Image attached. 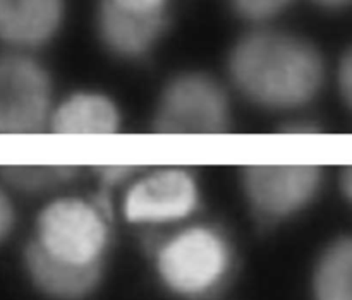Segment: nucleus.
Masks as SVG:
<instances>
[{
    "label": "nucleus",
    "mask_w": 352,
    "mask_h": 300,
    "mask_svg": "<svg viewBox=\"0 0 352 300\" xmlns=\"http://www.w3.org/2000/svg\"><path fill=\"white\" fill-rule=\"evenodd\" d=\"M227 74L248 103L270 112H289L306 106L322 91L325 60L306 38L256 26L230 48Z\"/></svg>",
    "instance_id": "f257e3e1"
},
{
    "label": "nucleus",
    "mask_w": 352,
    "mask_h": 300,
    "mask_svg": "<svg viewBox=\"0 0 352 300\" xmlns=\"http://www.w3.org/2000/svg\"><path fill=\"white\" fill-rule=\"evenodd\" d=\"M54 81L28 51L0 55V134H36L48 127Z\"/></svg>",
    "instance_id": "39448f33"
},
{
    "label": "nucleus",
    "mask_w": 352,
    "mask_h": 300,
    "mask_svg": "<svg viewBox=\"0 0 352 300\" xmlns=\"http://www.w3.org/2000/svg\"><path fill=\"white\" fill-rule=\"evenodd\" d=\"M292 2L294 0H230V5L241 19L256 26H267L285 12Z\"/></svg>",
    "instance_id": "4468645a"
},
{
    "label": "nucleus",
    "mask_w": 352,
    "mask_h": 300,
    "mask_svg": "<svg viewBox=\"0 0 352 300\" xmlns=\"http://www.w3.org/2000/svg\"><path fill=\"white\" fill-rule=\"evenodd\" d=\"M109 239L105 208L76 196L50 199L34 223V242L54 257L69 263H103Z\"/></svg>",
    "instance_id": "20e7f679"
},
{
    "label": "nucleus",
    "mask_w": 352,
    "mask_h": 300,
    "mask_svg": "<svg viewBox=\"0 0 352 300\" xmlns=\"http://www.w3.org/2000/svg\"><path fill=\"white\" fill-rule=\"evenodd\" d=\"M122 127V112L110 95L78 89L55 100L47 130L64 136H109Z\"/></svg>",
    "instance_id": "9b49d317"
},
{
    "label": "nucleus",
    "mask_w": 352,
    "mask_h": 300,
    "mask_svg": "<svg viewBox=\"0 0 352 300\" xmlns=\"http://www.w3.org/2000/svg\"><path fill=\"white\" fill-rule=\"evenodd\" d=\"M199 205L201 187L196 175L188 168L164 167L133 177L122 211L134 225H167L192 216Z\"/></svg>",
    "instance_id": "0eeeda50"
},
{
    "label": "nucleus",
    "mask_w": 352,
    "mask_h": 300,
    "mask_svg": "<svg viewBox=\"0 0 352 300\" xmlns=\"http://www.w3.org/2000/svg\"><path fill=\"white\" fill-rule=\"evenodd\" d=\"M232 266L226 233L212 225H189L157 251V273L165 287L186 299H201L222 287Z\"/></svg>",
    "instance_id": "f03ea898"
},
{
    "label": "nucleus",
    "mask_w": 352,
    "mask_h": 300,
    "mask_svg": "<svg viewBox=\"0 0 352 300\" xmlns=\"http://www.w3.org/2000/svg\"><path fill=\"white\" fill-rule=\"evenodd\" d=\"M313 2L318 3L320 7H323V9H330V10L346 9V7L352 5V0H313Z\"/></svg>",
    "instance_id": "aec40b11"
},
{
    "label": "nucleus",
    "mask_w": 352,
    "mask_h": 300,
    "mask_svg": "<svg viewBox=\"0 0 352 300\" xmlns=\"http://www.w3.org/2000/svg\"><path fill=\"white\" fill-rule=\"evenodd\" d=\"M337 82H339V91L344 103L352 110V47L340 58Z\"/></svg>",
    "instance_id": "dca6fc26"
},
{
    "label": "nucleus",
    "mask_w": 352,
    "mask_h": 300,
    "mask_svg": "<svg viewBox=\"0 0 352 300\" xmlns=\"http://www.w3.org/2000/svg\"><path fill=\"white\" fill-rule=\"evenodd\" d=\"M65 17V0H0V41L31 54L55 40Z\"/></svg>",
    "instance_id": "1a4fd4ad"
},
{
    "label": "nucleus",
    "mask_w": 352,
    "mask_h": 300,
    "mask_svg": "<svg viewBox=\"0 0 352 300\" xmlns=\"http://www.w3.org/2000/svg\"><path fill=\"white\" fill-rule=\"evenodd\" d=\"M3 182L23 194H43L69 184L78 168L69 165H9L0 170Z\"/></svg>",
    "instance_id": "ddd939ff"
},
{
    "label": "nucleus",
    "mask_w": 352,
    "mask_h": 300,
    "mask_svg": "<svg viewBox=\"0 0 352 300\" xmlns=\"http://www.w3.org/2000/svg\"><path fill=\"white\" fill-rule=\"evenodd\" d=\"M16 225V208L9 192L0 187V242L10 235Z\"/></svg>",
    "instance_id": "f3484780"
},
{
    "label": "nucleus",
    "mask_w": 352,
    "mask_h": 300,
    "mask_svg": "<svg viewBox=\"0 0 352 300\" xmlns=\"http://www.w3.org/2000/svg\"><path fill=\"white\" fill-rule=\"evenodd\" d=\"M340 191L346 196L347 201L352 203V167L344 168L342 175H340Z\"/></svg>",
    "instance_id": "6ab92c4d"
},
{
    "label": "nucleus",
    "mask_w": 352,
    "mask_h": 300,
    "mask_svg": "<svg viewBox=\"0 0 352 300\" xmlns=\"http://www.w3.org/2000/svg\"><path fill=\"white\" fill-rule=\"evenodd\" d=\"M170 14H138L98 0L96 33L110 55L136 62L150 55L164 38Z\"/></svg>",
    "instance_id": "6e6552de"
},
{
    "label": "nucleus",
    "mask_w": 352,
    "mask_h": 300,
    "mask_svg": "<svg viewBox=\"0 0 352 300\" xmlns=\"http://www.w3.org/2000/svg\"><path fill=\"white\" fill-rule=\"evenodd\" d=\"M316 165H250L241 172V191L256 220L277 225L305 211L322 189Z\"/></svg>",
    "instance_id": "423d86ee"
},
{
    "label": "nucleus",
    "mask_w": 352,
    "mask_h": 300,
    "mask_svg": "<svg viewBox=\"0 0 352 300\" xmlns=\"http://www.w3.org/2000/svg\"><path fill=\"white\" fill-rule=\"evenodd\" d=\"M133 175L136 177V170L131 167H103L100 170L103 187H113L126 181H133Z\"/></svg>",
    "instance_id": "a211bd4d"
},
{
    "label": "nucleus",
    "mask_w": 352,
    "mask_h": 300,
    "mask_svg": "<svg viewBox=\"0 0 352 300\" xmlns=\"http://www.w3.org/2000/svg\"><path fill=\"white\" fill-rule=\"evenodd\" d=\"M232 120L226 86L203 71L174 74L162 88L151 117L158 134H222Z\"/></svg>",
    "instance_id": "7ed1b4c3"
},
{
    "label": "nucleus",
    "mask_w": 352,
    "mask_h": 300,
    "mask_svg": "<svg viewBox=\"0 0 352 300\" xmlns=\"http://www.w3.org/2000/svg\"><path fill=\"white\" fill-rule=\"evenodd\" d=\"M24 266L34 287L55 300L88 299L103 277V263L76 264L58 259L41 249L33 239L24 249Z\"/></svg>",
    "instance_id": "9d476101"
},
{
    "label": "nucleus",
    "mask_w": 352,
    "mask_h": 300,
    "mask_svg": "<svg viewBox=\"0 0 352 300\" xmlns=\"http://www.w3.org/2000/svg\"><path fill=\"white\" fill-rule=\"evenodd\" d=\"M315 300H352V235L323 251L313 275Z\"/></svg>",
    "instance_id": "f8f14e48"
},
{
    "label": "nucleus",
    "mask_w": 352,
    "mask_h": 300,
    "mask_svg": "<svg viewBox=\"0 0 352 300\" xmlns=\"http://www.w3.org/2000/svg\"><path fill=\"white\" fill-rule=\"evenodd\" d=\"M119 9L138 14H168L170 0H107Z\"/></svg>",
    "instance_id": "2eb2a0df"
}]
</instances>
